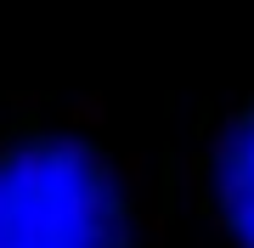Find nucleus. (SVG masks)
<instances>
[{"instance_id":"2","label":"nucleus","mask_w":254,"mask_h":248,"mask_svg":"<svg viewBox=\"0 0 254 248\" xmlns=\"http://www.w3.org/2000/svg\"><path fill=\"white\" fill-rule=\"evenodd\" d=\"M215 186H220V209H226L232 231L243 237V248H254V113H243L215 158Z\"/></svg>"},{"instance_id":"1","label":"nucleus","mask_w":254,"mask_h":248,"mask_svg":"<svg viewBox=\"0 0 254 248\" xmlns=\"http://www.w3.org/2000/svg\"><path fill=\"white\" fill-rule=\"evenodd\" d=\"M0 248H130L108 164L46 136L0 158Z\"/></svg>"}]
</instances>
